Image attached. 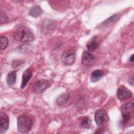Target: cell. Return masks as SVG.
<instances>
[{"instance_id":"obj_3","label":"cell","mask_w":134,"mask_h":134,"mask_svg":"<svg viewBox=\"0 0 134 134\" xmlns=\"http://www.w3.org/2000/svg\"><path fill=\"white\" fill-rule=\"evenodd\" d=\"M120 109L122 115V123L126 124L133 113V104L132 103H125L121 106Z\"/></svg>"},{"instance_id":"obj_5","label":"cell","mask_w":134,"mask_h":134,"mask_svg":"<svg viewBox=\"0 0 134 134\" xmlns=\"http://www.w3.org/2000/svg\"><path fill=\"white\" fill-rule=\"evenodd\" d=\"M108 120V116L106 111L103 109H98L95 113V121L98 126H102Z\"/></svg>"},{"instance_id":"obj_21","label":"cell","mask_w":134,"mask_h":134,"mask_svg":"<svg viewBox=\"0 0 134 134\" xmlns=\"http://www.w3.org/2000/svg\"><path fill=\"white\" fill-rule=\"evenodd\" d=\"M7 17L5 16V15L3 13V12H1V24L4 23L6 21H7Z\"/></svg>"},{"instance_id":"obj_18","label":"cell","mask_w":134,"mask_h":134,"mask_svg":"<svg viewBox=\"0 0 134 134\" xmlns=\"http://www.w3.org/2000/svg\"><path fill=\"white\" fill-rule=\"evenodd\" d=\"M81 126L82 128L89 129L91 127V121L88 117H85L81 120Z\"/></svg>"},{"instance_id":"obj_16","label":"cell","mask_w":134,"mask_h":134,"mask_svg":"<svg viewBox=\"0 0 134 134\" xmlns=\"http://www.w3.org/2000/svg\"><path fill=\"white\" fill-rule=\"evenodd\" d=\"M42 10L39 6H35L29 11V15L31 16L36 18L40 16L42 14Z\"/></svg>"},{"instance_id":"obj_10","label":"cell","mask_w":134,"mask_h":134,"mask_svg":"<svg viewBox=\"0 0 134 134\" xmlns=\"http://www.w3.org/2000/svg\"><path fill=\"white\" fill-rule=\"evenodd\" d=\"M99 46L98 38L97 36L92 37L86 44V48L88 51L92 52L95 51Z\"/></svg>"},{"instance_id":"obj_22","label":"cell","mask_w":134,"mask_h":134,"mask_svg":"<svg viewBox=\"0 0 134 134\" xmlns=\"http://www.w3.org/2000/svg\"><path fill=\"white\" fill-rule=\"evenodd\" d=\"M129 61L131 62H133V54L131 55V56L129 58Z\"/></svg>"},{"instance_id":"obj_4","label":"cell","mask_w":134,"mask_h":134,"mask_svg":"<svg viewBox=\"0 0 134 134\" xmlns=\"http://www.w3.org/2000/svg\"><path fill=\"white\" fill-rule=\"evenodd\" d=\"M50 86L51 83L49 81L45 79H42L36 81L33 85L32 89L35 93L40 94L43 93Z\"/></svg>"},{"instance_id":"obj_17","label":"cell","mask_w":134,"mask_h":134,"mask_svg":"<svg viewBox=\"0 0 134 134\" xmlns=\"http://www.w3.org/2000/svg\"><path fill=\"white\" fill-rule=\"evenodd\" d=\"M16 71H14L9 72L6 77V81L8 85H12L15 83L16 80Z\"/></svg>"},{"instance_id":"obj_6","label":"cell","mask_w":134,"mask_h":134,"mask_svg":"<svg viewBox=\"0 0 134 134\" xmlns=\"http://www.w3.org/2000/svg\"><path fill=\"white\" fill-rule=\"evenodd\" d=\"M61 60L66 65H71L75 61V54L71 50H65L61 55Z\"/></svg>"},{"instance_id":"obj_19","label":"cell","mask_w":134,"mask_h":134,"mask_svg":"<svg viewBox=\"0 0 134 134\" xmlns=\"http://www.w3.org/2000/svg\"><path fill=\"white\" fill-rule=\"evenodd\" d=\"M8 44V38L4 36H1L0 37V48L1 50L5 49Z\"/></svg>"},{"instance_id":"obj_1","label":"cell","mask_w":134,"mask_h":134,"mask_svg":"<svg viewBox=\"0 0 134 134\" xmlns=\"http://www.w3.org/2000/svg\"><path fill=\"white\" fill-rule=\"evenodd\" d=\"M14 39L21 42H28L32 41L35 36L32 31L27 27L21 26L19 27L13 33Z\"/></svg>"},{"instance_id":"obj_2","label":"cell","mask_w":134,"mask_h":134,"mask_svg":"<svg viewBox=\"0 0 134 134\" xmlns=\"http://www.w3.org/2000/svg\"><path fill=\"white\" fill-rule=\"evenodd\" d=\"M33 125V119L28 114H24L17 118V129L20 133H28L32 129Z\"/></svg>"},{"instance_id":"obj_11","label":"cell","mask_w":134,"mask_h":134,"mask_svg":"<svg viewBox=\"0 0 134 134\" xmlns=\"http://www.w3.org/2000/svg\"><path fill=\"white\" fill-rule=\"evenodd\" d=\"M32 76V73L31 70L28 68L26 69L23 74L22 76V81L20 85V87L21 88H24L27 84L28 82L31 79Z\"/></svg>"},{"instance_id":"obj_20","label":"cell","mask_w":134,"mask_h":134,"mask_svg":"<svg viewBox=\"0 0 134 134\" xmlns=\"http://www.w3.org/2000/svg\"><path fill=\"white\" fill-rule=\"evenodd\" d=\"M21 61H23L20 60H15L12 62V66H13V68H16L21 63Z\"/></svg>"},{"instance_id":"obj_13","label":"cell","mask_w":134,"mask_h":134,"mask_svg":"<svg viewBox=\"0 0 134 134\" xmlns=\"http://www.w3.org/2000/svg\"><path fill=\"white\" fill-rule=\"evenodd\" d=\"M104 72L100 70H94L91 75V80L93 82H96L100 80L104 76Z\"/></svg>"},{"instance_id":"obj_12","label":"cell","mask_w":134,"mask_h":134,"mask_svg":"<svg viewBox=\"0 0 134 134\" xmlns=\"http://www.w3.org/2000/svg\"><path fill=\"white\" fill-rule=\"evenodd\" d=\"M120 17V15L119 14H116L108 18H107L106 20L104 21L102 24L104 27H108L109 26H111L113 25H114Z\"/></svg>"},{"instance_id":"obj_7","label":"cell","mask_w":134,"mask_h":134,"mask_svg":"<svg viewBox=\"0 0 134 134\" xmlns=\"http://www.w3.org/2000/svg\"><path fill=\"white\" fill-rule=\"evenodd\" d=\"M117 96L119 99L123 100L131 97L132 94L127 87L124 86H121L117 91Z\"/></svg>"},{"instance_id":"obj_15","label":"cell","mask_w":134,"mask_h":134,"mask_svg":"<svg viewBox=\"0 0 134 134\" xmlns=\"http://www.w3.org/2000/svg\"><path fill=\"white\" fill-rule=\"evenodd\" d=\"M70 95L69 93L62 94L57 99L56 102L59 106H62L65 104L70 99Z\"/></svg>"},{"instance_id":"obj_14","label":"cell","mask_w":134,"mask_h":134,"mask_svg":"<svg viewBox=\"0 0 134 134\" xmlns=\"http://www.w3.org/2000/svg\"><path fill=\"white\" fill-rule=\"evenodd\" d=\"M43 29L47 31H50L51 30H53L55 27V23L53 20L50 19H46L43 22L42 24Z\"/></svg>"},{"instance_id":"obj_8","label":"cell","mask_w":134,"mask_h":134,"mask_svg":"<svg viewBox=\"0 0 134 134\" xmlns=\"http://www.w3.org/2000/svg\"><path fill=\"white\" fill-rule=\"evenodd\" d=\"M9 126V117L5 113L0 114V133H4L8 129Z\"/></svg>"},{"instance_id":"obj_9","label":"cell","mask_w":134,"mask_h":134,"mask_svg":"<svg viewBox=\"0 0 134 134\" xmlns=\"http://www.w3.org/2000/svg\"><path fill=\"white\" fill-rule=\"evenodd\" d=\"M95 60L93 54L88 51H84L82 54L81 62L84 65H91L93 64Z\"/></svg>"}]
</instances>
